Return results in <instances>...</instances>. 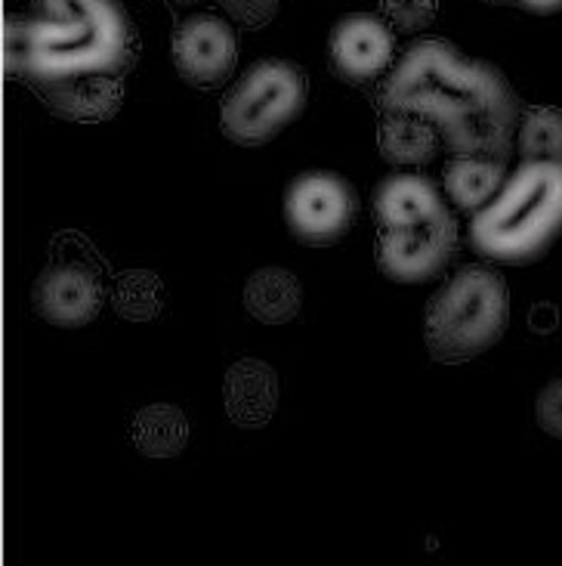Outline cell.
I'll use <instances>...</instances> for the list:
<instances>
[{
  "mask_svg": "<svg viewBox=\"0 0 562 566\" xmlns=\"http://www.w3.org/2000/svg\"><path fill=\"white\" fill-rule=\"evenodd\" d=\"M34 306L53 325L81 328L96 319L103 306L99 276L84 263H53L34 285Z\"/></svg>",
  "mask_w": 562,
  "mask_h": 566,
  "instance_id": "9c48e42d",
  "label": "cell"
},
{
  "mask_svg": "<svg viewBox=\"0 0 562 566\" xmlns=\"http://www.w3.org/2000/svg\"><path fill=\"white\" fill-rule=\"evenodd\" d=\"M383 112H409L439 130L455 155L503 161L522 122L510 81L442 38L411 44L386 77Z\"/></svg>",
  "mask_w": 562,
  "mask_h": 566,
  "instance_id": "6da1fadb",
  "label": "cell"
},
{
  "mask_svg": "<svg viewBox=\"0 0 562 566\" xmlns=\"http://www.w3.org/2000/svg\"><path fill=\"white\" fill-rule=\"evenodd\" d=\"M7 72L34 91L124 77L137 60V34L118 0H34L31 19H7Z\"/></svg>",
  "mask_w": 562,
  "mask_h": 566,
  "instance_id": "7a4b0ae2",
  "label": "cell"
},
{
  "mask_svg": "<svg viewBox=\"0 0 562 566\" xmlns=\"http://www.w3.org/2000/svg\"><path fill=\"white\" fill-rule=\"evenodd\" d=\"M517 3L532 10V13H556V10H562V0H517Z\"/></svg>",
  "mask_w": 562,
  "mask_h": 566,
  "instance_id": "603a6c76",
  "label": "cell"
},
{
  "mask_svg": "<svg viewBox=\"0 0 562 566\" xmlns=\"http://www.w3.org/2000/svg\"><path fill=\"white\" fill-rule=\"evenodd\" d=\"M510 322L503 279L486 266H464L426 304V350L439 363H467L495 347Z\"/></svg>",
  "mask_w": 562,
  "mask_h": 566,
  "instance_id": "277c9868",
  "label": "cell"
},
{
  "mask_svg": "<svg viewBox=\"0 0 562 566\" xmlns=\"http://www.w3.org/2000/svg\"><path fill=\"white\" fill-rule=\"evenodd\" d=\"M507 184V165L483 155H457L445 168V189L460 211H483Z\"/></svg>",
  "mask_w": 562,
  "mask_h": 566,
  "instance_id": "9a60e30c",
  "label": "cell"
},
{
  "mask_svg": "<svg viewBox=\"0 0 562 566\" xmlns=\"http://www.w3.org/2000/svg\"><path fill=\"white\" fill-rule=\"evenodd\" d=\"M495 3H510V0H495ZM513 3H517V0H513Z\"/></svg>",
  "mask_w": 562,
  "mask_h": 566,
  "instance_id": "cb8c5ba5",
  "label": "cell"
},
{
  "mask_svg": "<svg viewBox=\"0 0 562 566\" xmlns=\"http://www.w3.org/2000/svg\"><path fill=\"white\" fill-rule=\"evenodd\" d=\"M306 106L304 72L285 60L254 62L220 106L223 134L242 146H263Z\"/></svg>",
  "mask_w": 562,
  "mask_h": 566,
  "instance_id": "5b68a950",
  "label": "cell"
},
{
  "mask_svg": "<svg viewBox=\"0 0 562 566\" xmlns=\"http://www.w3.org/2000/svg\"><path fill=\"white\" fill-rule=\"evenodd\" d=\"M457 223L452 214L414 227V230L380 232L378 266L395 282H426L439 276L455 258Z\"/></svg>",
  "mask_w": 562,
  "mask_h": 566,
  "instance_id": "52a82bcc",
  "label": "cell"
},
{
  "mask_svg": "<svg viewBox=\"0 0 562 566\" xmlns=\"http://www.w3.org/2000/svg\"><path fill=\"white\" fill-rule=\"evenodd\" d=\"M445 211L439 189L430 184L426 177L414 174H395L386 177L374 192V220L383 232L414 230L439 220Z\"/></svg>",
  "mask_w": 562,
  "mask_h": 566,
  "instance_id": "8fae6325",
  "label": "cell"
},
{
  "mask_svg": "<svg viewBox=\"0 0 562 566\" xmlns=\"http://www.w3.org/2000/svg\"><path fill=\"white\" fill-rule=\"evenodd\" d=\"M378 143L380 155L393 165H426L439 153V130L409 112H383Z\"/></svg>",
  "mask_w": 562,
  "mask_h": 566,
  "instance_id": "5bb4252c",
  "label": "cell"
},
{
  "mask_svg": "<svg viewBox=\"0 0 562 566\" xmlns=\"http://www.w3.org/2000/svg\"><path fill=\"white\" fill-rule=\"evenodd\" d=\"M300 301H304V291H300L297 276L288 270H278V266L257 270L244 285V306L251 310L254 319L266 322V325H282V322L294 319L300 313Z\"/></svg>",
  "mask_w": 562,
  "mask_h": 566,
  "instance_id": "2e32d148",
  "label": "cell"
},
{
  "mask_svg": "<svg viewBox=\"0 0 562 566\" xmlns=\"http://www.w3.org/2000/svg\"><path fill=\"white\" fill-rule=\"evenodd\" d=\"M331 69L347 81H371L393 65L395 38L378 15L356 13L340 19L331 31Z\"/></svg>",
  "mask_w": 562,
  "mask_h": 566,
  "instance_id": "30bf717a",
  "label": "cell"
},
{
  "mask_svg": "<svg viewBox=\"0 0 562 566\" xmlns=\"http://www.w3.org/2000/svg\"><path fill=\"white\" fill-rule=\"evenodd\" d=\"M517 139L526 161H562V108H526Z\"/></svg>",
  "mask_w": 562,
  "mask_h": 566,
  "instance_id": "ac0fdd59",
  "label": "cell"
},
{
  "mask_svg": "<svg viewBox=\"0 0 562 566\" xmlns=\"http://www.w3.org/2000/svg\"><path fill=\"white\" fill-rule=\"evenodd\" d=\"M115 310L121 313L124 319L146 322L158 316V310L165 304V289H161V279L146 270H130L115 282Z\"/></svg>",
  "mask_w": 562,
  "mask_h": 566,
  "instance_id": "d6986e66",
  "label": "cell"
},
{
  "mask_svg": "<svg viewBox=\"0 0 562 566\" xmlns=\"http://www.w3.org/2000/svg\"><path fill=\"white\" fill-rule=\"evenodd\" d=\"M238 60V34L226 19L195 13L173 31V62L177 72L195 87H220Z\"/></svg>",
  "mask_w": 562,
  "mask_h": 566,
  "instance_id": "ba28073f",
  "label": "cell"
},
{
  "mask_svg": "<svg viewBox=\"0 0 562 566\" xmlns=\"http://www.w3.org/2000/svg\"><path fill=\"white\" fill-rule=\"evenodd\" d=\"M226 7V13L244 25V29H259L266 25L278 10V0H220Z\"/></svg>",
  "mask_w": 562,
  "mask_h": 566,
  "instance_id": "7402d4cb",
  "label": "cell"
},
{
  "mask_svg": "<svg viewBox=\"0 0 562 566\" xmlns=\"http://www.w3.org/2000/svg\"><path fill=\"white\" fill-rule=\"evenodd\" d=\"M562 235V161H526L476 211L473 248L495 263H534Z\"/></svg>",
  "mask_w": 562,
  "mask_h": 566,
  "instance_id": "3957f363",
  "label": "cell"
},
{
  "mask_svg": "<svg viewBox=\"0 0 562 566\" xmlns=\"http://www.w3.org/2000/svg\"><path fill=\"white\" fill-rule=\"evenodd\" d=\"M359 211L352 186L331 170L300 174L285 192V220L304 245H335Z\"/></svg>",
  "mask_w": 562,
  "mask_h": 566,
  "instance_id": "8992f818",
  "label": "cell"
},
{
  "mask_svg": "<svg viewBox=\"0 0 562 566\" xmlns=\"http://www.w3.org/2000/svg\"><path fill=\"white\" fill-rule=\"evenodd\" d=\"M53 115L68 118V122H108L118 115L124 99V77H91V81H75V84H60L38 91Z\"/></svg>",
  "mask_w": 562,
  "mask_h": 566,
  "instance_id": "4fadbf2b",
  "label": "cell"
},
{
  "mask_svg": "<svg viewBox=\"0 0 562 566\" xmlns=\"http://www.w3.org/2000/svg\"><path fill=\"white\" fill-rule=\"evenodd\" d=\"M439 0H383V13L390 15L399 31H417L433 22Z\"/></svg>",
  "mask_w": 562,
  "mask_h": 566,
  "instance_id": "ffe728a7",
  "label": "cell"
},
{
  "mask_svg": "<svg viewBox=\"0 0 562 566\" xmlns=\"http://www.w3.org/2000/svg\"><path fill=\"white\" fill-rule=\"evenodd\" d=\"M534 415H538V424L544 428V433L562 440V378L550 381L541 397L534 402Z\"/></svg>",
  "mask_w": 562,
  "mask_h": 566,
  "instance_id": "44dd1931",
  "label": "cell"
},
{
  "mask_svg": "<svg viewBox=\"0 0 562 566\" xmlns=\"http://www.w3.org/2000/svg\"><path fill=\"white\" fill-rule=\"evenodd\" d=\"M134 443L149 459H173L189 443V418L168 402L146 406L134 418Z\"/></svg>",
  "mask_w": 562,
  "mask_h": 566,
  "instance_id": "e0dca14e",
  "label": "cell"
},
{
  "mask_svg": "<svg viewBox=\"0 0 562 566\" xmlns=\"http://www.w3.org/2000/svg\"><path fill=\"white\" fill-rule=\"evenodd\" d=\"M223 397H226L232 424L257 430L273 421L275 406H278V378L273 368L259 359H238L226 371Z\"/></svg>",
  "mask_w": 562,
  "mask_h": 566,
  "instance_id": "7c38bea8",
  "label": "cell"
}]
</instances>
